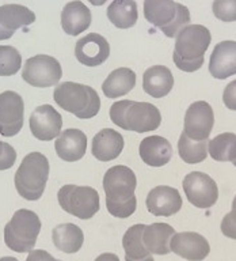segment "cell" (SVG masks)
<instances>
[{"instance_id":"obj_1","label":"cell","mask_w":236,"mask_h":261,"mask_svg":"<svg viewBox=\"0 0 236 261\" xmlns=\"http://www.w3.org/2000/svg\"><path fill=\"white\" fill-rule=\"evenodd\" d=\"M137 178L132 169L124 165L110 167L103 177L107 211L115 218H129L137 207L134 189Z\"/></svg>"},{"instance_id":"obj_2","label":"cell","mask_w":236,"mask_h":261,"mask_svg":"<svg viewBox=\"0 0 236 261\" xmlns=\"http://www.w3.org/2000/svg\"><path fill=\"white\" fill-rule=\"evenodd\" d=\"M211 40V32L202 24H189L182 29L175 41V65L185 72L198 71L203 64V56Z\"/></svg>"},{"instance_id":"obj_3","label":"cell","mask_w":236,"mask_h":261,"mask_svg":"<svg viewBox=\"0 0 236 261\" xmlns=\"http://www.w3.org/2000/svg\"><path fill=\"white\" fill-rule=\"evenodd\" d=\"M111 121L122 129L138 134L158 129L162 122L159 109L148 102H134L129 99L114 102L110 108Z\"/></svg>"},{"instance_id":"obj_4","label":"cell","mask_w":236,"mask_h":261,"mask_svg":"<svg viewBox=\"0 0 236 261\" xmlns=\"http://www.w3.org/2000/svg\"><path fill=\"white\" fill-rule=\"evenodd\" d=\"M54 101L60 108L81 120L95 117L101 109V99L93 87L75 82H64L54 89Z\"/></svg>"},{"instance_id":"obj_5","label":"cell","mask_w":236,"mask_h":261,"mask_svg":"<svg viewBox=\"0 0 236 261\" xmlns=\"http://www.w3.org/2000/svg\"><path fill=\"white\" fill-rule=\"evenodd\" d=\"M49 177V161L41 152H30L15 173V188L23 199L36 201L44 195Z\"/></svg>"},{"instance_id":"obj_6","label":"cell","mask_w":236,"mask_h":261,"mask_svg":"<svg viewBox=\"0 0 236 261\" xmlns=\"http://www.w3.org/2000/svg\"><path fill=\"white\" fill-rule=\"evenodd\" d=\"M144 16L170 38L178 36V33L190 23L189 8L172 0H145Z\"/></svg>"},{"instance_id":"obj_7","label":"cell","mask_w":236,"mask_h":261,"mask_svg":"<svg viewBox=\"0 0 236 261\" xmlns=\"http://www.w3.org/2000/svg\"><path fill=\"white\" fill-rule=\"evenodd\" d=\"M41 231V220L36 212L22 208L14 214L4 227V242L16 253H30Z\"/></svg>"},{"instance_id":"obj_8","label":"cell","mask_w":236,"mask_h":261,"mask_svg":"<svg viewBox=\"0 0 236 261\" xmlns=\"http://www.w3.org/2000/svg\"><path fill=\"white\" fill-rule=\"evenodd\" d=\"M60 207L79 219H91L99 211V195L91 187L64 185L57 193Z\"/></svg>"},{"instance_id":"obj_9","label":"cell","mask_w":236,"mask_h":261,"mask_svg":"<svg viewBox=\"0 0 236 261\" xmlns=\"http://www.w3.org/2000/svg\"><path fill=\"white\" fill-rule=\"evenodd\" d=\"M63 76L60 63L48 55H37L24 63L22 77L33 87H50L57 85Z\"/></svg>"},{"instance_id":"obj_10","label":"cell","mask_w":236,"mask_h":261,"mask_svg":"<svg viewBox=\"0 0 236 261\" xmlns=\"http://www.w3.org/2000/svg\"><path fill=\"white\" fill-rule=\"evenodd\" d=\"M187 200L197 208H211L219 199V188L212 177L202 171H191L183 178Z\"/></svg>"},{"instance_id":"obj_11","label":"cell","mask_w":236,"mask_h":261,"mask_svg":"<svg viewBox=\"0 0 236 261\" xmlns=\"http://www.w3.org/2000/svg\"><path fill=\"white\" fill-rule=\"evenodd\" d=\"M23 98L15 91L0 94V135L11 138L20 132L23 126Z\"/></svg>"},{"instance_id":"obj_12","label":"cell","mask_w":236,"mask_h":261,"mask_svg":"<svg viewBox=\"0 0 236 261\" xmlns=\"http://www.w3.org/2000/svg\"><path fill=\"white\" fill-rule=\"evenodd\" d=\"M215 125L212 106L205 101H197L189 106L185 114V134L193 140H208Z\"/></svg>"},{"instance_id":"obj_13","label":"cell","mask_w":236,"mask_h":261,"mask_svg":"<svg viewBox=\"0 0 236 261\" xmlns=\"http://www.w3.org/2000/svg\"><path fill=\"white\" fill-rule=\"evenodd\" d=\"M63 126V117L53 106L42 105L34 109L30 116V130L33 136L42 142L58 138Z\"/></svg>"},{"instance_id":"obj_14","label":"cell","mask_w":236,"mask_h":261,"mask_svg":"<svg viewBox=\"0 0 236 261\" xmlns=\"http://www.w3.org/2000/svg\"><path fill=\"white\" fill-rule=\"evenodd\" d=\"M75 56L83 65L98 67L109 59L110 45L101 34L90 33L76 42Z\"/></svg>"},{"instance_id":"obj_15","label":"cell","mask_w":236,"mask_h":261,"mask_svg":"<svg viewBox=\"0 0 236 261\" xmlns=\"http://www.w3.org/2000/svg\"><path fill=\"white\" fill-rule=\"evenodd\" d=\"M171 252L189 261H201L209 254V242L198 232H175L170 242Z\"/></svg>"},{"instance_id":"obj_16","label":"cell","mask_w":236,"mask_h":261,"mask_svg":"<svg viewBox=\"0 0 236 261\" xmlns=\"http://www.w3.org/2000/svg\"><path fill=\"white\" fill-rule=\"evenodd\" d=\"M146 208L155 216H172L182 208V197L178 189L159 185L146 196Z\"/></svg>"},{"instance_id":"obj_17","label":"cell","mask_w":236,"mask_h":261,"mask_svg":"<svg viewBox=\"0 0 236 261\" xmlns=\"http://www.w3.org/2000/svg\"><path fill=\"white\" fill-rule=\"evenodd\" d=\"M36 20V14L20 4L0 6V41L8 40L20 28Z\"/></svg>"},{"instance_id":"obj_18","label":"cell","mask_w":236,"mask_h":261,"mask_svg":"<svg viewBox=\"0 0 236 261\" xmlns=\"http://www.w3.org/2000/svg\"><path fill=\"white\" fill-rule=\"evenodd\" d=\"M209 72L216 79L236 75V41H221L216 45L209 60Z\"/></svg>"},{"instance_id":"obj_19","label":"cell","mask_w":236,"mask_h":261,"mask_svg":"<svg viewBox=\"0 0 236 261\" xmlns=\"http://www.w3.org/2000/svg\"><path fill=\"white\" fill-rule=\"evenodd\" d=\"M140 158L148 166L162 167L170 162L172 156V146L166 138L152 135L142 139L138 147Z\"/></svg>"},{"instance_id":"obj_20","label":"cell","mask_w":236,"mask_h":261,"mask_svg":"<svg viewBox=\"0 0 236 261\" xmlns=\"http://www.w3.org/2000/svg\"><path fill=\"white\" fill-rule=\"evenodd\" d=\"M58 158L67 162H75L84 156L87 150V136L80 129H65L54 143Z\"/></svg>"},{"instance_id":"obj_21","label":"cell","mask_w":236,"mask_h":261,"mask_svg":"<svg viewBox=\"0 0 236 261\" xmlns=\"http://www.w3.org/2000/svg\"><path fill=\"white\" fill-rule=\"evenodd\" d=\"M124 150V138L117 130L105 128L93 139V155L101 162H109L118 158Z\"/></svg>"},{"instance_id":"obj_22","label":"cell","mask_w":236,"mask_h":261,"mask_svg":"<svg viewBox=\"0 0 236 261\" xmlns=\"http://www.w3.org/2000/svg\"><path fill=\"white\" fill-rule=\"evenodd\" d=\"M91 24V11L79 0L69 2L61 11V28L69 36H77L85 32Z\"/></svg>"},{"instance_id":"obj_23","label":"cell","mask_w":236,"mask_h":261,"mask_svg":"<svg viewBox=\"0 0 236 261\" xmlns=\"http://www.w3.org/2000/svg\"><path fill=\"white\" fill-rule=\"evenodd\" d=\"M175 234L172 226L167 223H152L144 227L142 242L151 254L164 256L171 252L170 242Z\"/></svg>"},{"instance_id":"obj_24","label":"cell","mask_w":236,"mask_h":261,"mask_svg":"<svg viewBox=\"0 0 236 261\" xmlns=\"http://www.w3.org/2000/svg\"><path fill=\"white\" fill-rule=\"evenodd\" d=\"M174 87V76L164 65H154L142 75V89L152 98H163Z\"/></svg>"},{"instance_id":"obj_25","label":"cell","mask_w":236,"mask_h":261,"mask_svg":"<svg viewBox=\"0 0 236 261\" xmlns=\"http://www.w3.org/2000/svg\"><path fill=\"white\" fill-rule=\"evenodd\" d=\"M136 86V73L130 68H117L106 77L102 91L107 98H120L130 93Z\"/></svg>"},{"instance_id":"obj_26","label":"cell","mask_w":236,"mask_h":261,"mask_svg":"<svg viewBox=\"0 0 236 261\" xmlns=\"http://www.w3.org/2000/svg\"><path fill=\"white\" fill-rule=\"evenodd\" d=\"M52 240L54 246L61 252L76 253L83 246L84 234L76 224L64 223L53 228Z\"/></svg>"},{"instance_id":"obj_27","label":"cell","mask_w":236,"mask_h":261,"mask_svg":"<svg viewBox=\"0 0 236 261\" xmlns=\"http://www.w3.org/2000/svg\"><path fill=\"white\" fill-rule=\"evenodd\" d=\"M107 18L118 29L133 28L137 22V3L133 0H114L107 7Z\"/></svg>"},{"instance_id":"obj_28","label":"cell","mask_w":236,"mask_h":261,"mask_svg":"<svg viewBox=\"0 0 236 261\" xmlns=\"http://www.w3.org/2000/svg\"><path fill=\"white\" fill-rule=\"evenodd\" d=\"M208 152L217 162H233L236 159V135L224 132L209 140Z\"/></svg>"},{"instance_id":"obj_29","label":"cell","mask_w":236,"mask_h":261,"mask_svg":"<svg viewBox=\"0 0 236 261\" xmlns=\"http://www.w3.org/2000/svg\"><path fill=\"white\" fill-rule=\"evenodd\" d=\"M178 152L183 162L189 165L202 162L208 156V140H193L182 132L179 136Z\"/></svg>"},{"instance_id":"obj_30","label":"cell","mask_w":236,"mask_h":261,"mask_svg":"<svg viewBox=\"0 0 236 261\" xmlns=\"http://www.w3.org/2000/svg\"><path fill=\"white\" fill-rule=\"evenodd\" d=\"M145 224H134L132 227L126 230L122 238V246L125 250V256L134 258V260H140L144 257L150 256L151 253L146 250L142 242V231H144Z\"/></svg>"},{"instance_id":"obj_31","label":"cell","mask_w":236,"mask_h":261,"mask_svg":"<svg viewBox=\"0 0 236 261\" xmlns=\"http://www.w3.org/2000/svg\"><path fill=\"white\" fill-rule=\"evenodd\" d=\"M22 65V56L18 49L8 45H0V76L15 75Z\"/></svg>"},{"instance_id":"obj_32","label":"cell","mask_w":236,"mask_h":261,"mask_svg":"<svg viewBox=\"0 0 236 261\" xmlns=\"http://www.w3.org/2000/svg\"><path fill=\"white\" fill-rule=\"evenodd\" d=\"M212 10L216 18L223 22L236 20V0H215Z\"/></svg>"},{"instance_id":"obj_33","label":"cell","mask_w":236,"mask_h":261,"mask_svg":"<svg viewBox=\"0 0 236 261\" xmlns=\"http://www.w3.org/2000/svg\"><path fill=\"white\" fill-rule=\"evenodd\" d=\"M16 161V152L14 147L8 143L0 142V170H7L14 166Z\"/></svg>"},{"instance_id":"obj_34","label":"cell","mask_w":236,"mask_h":261,"mask_svg":"<svg viewBox=\"0 0 236 261\" xmlns=\"http://www.w3.org/2000/svg\"><path fill=\"white\" fill-rule=\"evenodd\" d=\"M221 232L231 240H236V208H233L231 212H228L223 218Z\"/></svg>"},{"instance_id":"obj_35","label":"cell","mask_w":236,"mask_h":261,"mask_svg":"<svg viewBox=\"0 0 236 261\" xmlns=\"http://www.w3.org/2000/svg\"><path fill=\"white\" fill-rule=\"evenodd\" d=\"M223 102L227 106V109L236 110V81L231 82L229 85L224 89Z\"/></svg>"},{"instance_id":"obj_36","label":"cell","mask_w":236,"mask_h":261,"mask_svg":"<svg viewBox=\"0 0 236 261\" xmlns=\"http://www.w3.org/2000/svg\"><path fill=\"white\" fill-rule=\"evenodd\" d=\"M26 261H57L56 258H53L52 254H49L46 250H32L28 253L27 260Z\"/></svg>"},{"instance_id":"obj_37","label":"cell","mask_w":236,"mask_h":261,"mask_svg":"<svg viewBox=\"0 0 236 261\" xmlns=\"http://www.w3.org/2000/svg\"><path fill=\"white\" fill-rule=\"evenodd\" d=\"M95 261H120V258L114 253H102L101 256L95 258Z\"/></svg>"},{"instance_id":"obj_38","label":"cell","mask_w":236,"mask_h":261,"mask_svg":"<svg viewBox=\"0 0 236 261\" xmlns=\"http://www.w3.org/2000/svg\"><path fill=\"white\" fill-rule=\"evenodd\" d=\"M125 261H155L154 258H152V256H146L144 257V258H140V260H134V258H130V257H126L125 256Z\"/></svg>"},{"instance_id":"obj_39","label":"cell","mask_w":236,"mask_h":261,"mask_svg":"<svg viewBox=\"0 0 236 261\" xmlns=\"http://www.w3.org/2000/svg\"><path fill=\"white\" fill-rule=\"evenodd\" d=\"M0 261H18V260H16L15 257H2Z\"/></svg>"},{"instance_id":"obj_40","label":"cell","mask_w":236,"mask_h":261,"mask_svg":"<svg viewBox=\"0 0 236 261\" xmlns=\"http://www.w3.org/2000/svg\"><path fill=\"white\" fill-rule=\"evenodd\" d=\"M233 208H236V196H235V199H233V201H232V210Z\"/></svg>"},{"instance_id":"obj_41","label":"cell","mask_w":236,"mask_h":261,"mask_svg":"<svg viewBox=\"0 0 236 261\" xmlns=\"http://www.w3.org/2000/svg\"><path fill=\"white\" fill-rule=\"evenodd\" d=\"M233 165H235V167H236V159H235V161H233Z\"/></svg>"},{"instance_id":"obj_42","label":"cell","mask_w":236,"mask_h":261,"mask_svg":"<svg viewBox=\"0 0 236 261\" xmlns=\"http://www.w3.org/2000/svg\"><path fill=\"white\" fill-rule=\"evenodd\" d=\"M57 261H61V260H57Z\"/></svg>"}]
</instances>
